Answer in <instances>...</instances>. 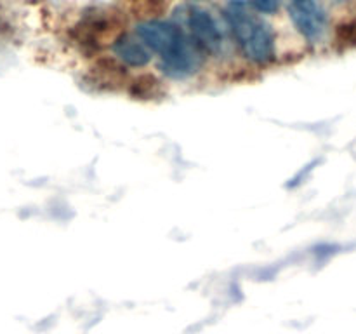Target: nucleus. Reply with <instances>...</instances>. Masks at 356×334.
I'll list each match as a JSON object with an SVG mask.
<instances>
[{
    "label": "nucleus",
    "instance_id": "nucleus-8",
    "mask_svg": "<svg viewBox=\"0 0 356 334\" xmlns=\"http://www.w3.org/2000/svg\"><path fill=\"white\" fill-rule=\"evenodd\" d=\"M337 40L344 47H353L356 45V24H344L337 30Z\"/></svg>",
    "mask_w": 356,
    "mask_h": 334
},
{
    "label": "nucleus",
    "instance_id": "nucleus-5",
    "mask_svg": "<svg viewBox=\"0 0 356 334\" xmlns=\"http://www.w3.org/2000/svg\"><path fill=\"white\" fill-rule=\"evenodd\" d=\"M113 51L117 54V58L120 59L122 63L129 66H145L148 65L149 59H152V51H149L148 45L134 35H120V37L115 40Z\"/></svg>",
    "mask_w": 356,
    "mask_h": 334
},
{
    "label": "nucleus",
    "instance_id": "nucleus-9",
    "mask_svg": "<svg viewBox=\"0 0 356 334\" xmlns=\"http://www.w3.org/2000/svg\"><path fill=\"white\" fill-rule=\"evenodd\" d=\"M252 6L261 13H275L280 6V0H252Z\"/></svg>",
    "mask_w": 356,
    "mask_h": 334
},
{
    "label": "nucleus",
    "instance_id": "nucleus-2",
    "mask_svg": "<svg viewBox=\"0 0 356 334\" xmlns=\"http://www.w3.org/2000/svg\"><path fill=\"white\" fill-rule=\"evenodd\" d=\"M226 17L243 54L254 63H268L275 54V37L270 24L254 13L243 0H233L226 9Z\"/></svg>",
    "mask_w": 356,
    "mask_h": 334
},
{
    "label": "nucleus",
    "instance_id": "nucleus-4",
    "mask_svg": "<svg viewBox=\"0 0 356 334\" xmlns=\"http://www.w3.org/2000/svg\"><path fill=\"white\" fill-rule=\"evenodd\" d=\"M184 21L195 44L204 52L221 51L222 33L214 17L200 7H184Z\"/></svg>",
    "mask_w": 356,
    "mask_h": 334
},
{
    "label": "nucleus",
    "instance_id": "nucleus-3",
    "mask_svg": "<svg viewBox=\"0 0 356 334\" xmlns=\"http://www.w3.org/2000/svg\"><path fill=\"white\" fill-rule=\"evenodd\" d=\"M287 7L296 28L309 42L316 44L322 40L329 26V19L318 0H287Z\"/></svg>",
    "mask_w": 356,
    "mask_h": 334
},
{
    "label": "nucleus",
    "instance_id": "nucleus-6",
    "mask_svg": "<svg viewBox=\"0 0 356 334\" xmlns=\"http://www.w3.org/2000/svg\"><path fill=\"white\" fill-rule=\"evenodd\" d=\"M90 79L97 89H117L124 84L125 72L113 59H99L90 72Z\"/></svg>",
    "mask_w": 356,
    "mask_h": 334
},
{
    "label": "nucleus",
    "instance_id": "nucleus-7",
    "mask_svg": "<svg viewBox=\"0 0 356 334\" xmlns=\"http://www.w3.org/2000/svg\"><path fill=\"white\" fill-rule=\"evenodd\" d=\"M162 82L152 73H143L129 84V94L136 100H155L162 96Z\"/></svg>",
    "mask_w": 356,
    "mask_h": 334
},
{
    "label": "nucleus",
    "instance_id": "nucleus-1",
    "mask_svg": "<svg viewBox=\"0 0 356 334\" xmlns=\"http://www.w3.org/2000/svg\"><path fill=\"white\" fill-rule=\"evenodd\" d=\"M138 35L162 58V72L170 79H186L202 66V49L177 24L146 21L138 26Z\"/></svg>",
    "mask_w": 356,
    "mask_h": 334
}]
</instances>
